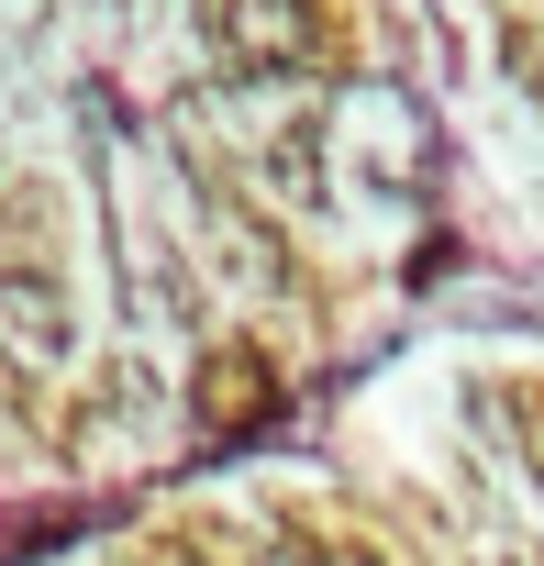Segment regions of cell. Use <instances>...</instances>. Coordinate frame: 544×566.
Segmentation results:
<instances>
[{
	"instance_id": "obj_1",
	"label": "cell",
	"mask_w": 544,
	"mask_h": 566,
	"mask_svg": "<svg viewBox=\"0 0 544 566\" xmlns=\"http://www.w3.org/2000/svg\"><path fill=\"white\" fill-rule=\"evenodd\" d=\"M67 290H56V266L45 244H0V345H12L23 367H56L67 356Z\"/></svg>"
},
{
	"instance_id": "obj_2",
	"label": "cell",
	"mask_w": 544,
	"mask_h": 566,
	"mask_svg": "<svg viewBox=\"0 0 544 566\" xmlns=\"http://www.w3.org/2000/svg\"><path fill=\"white\" fill-rule=\"evenodd\" d=\"M211 45L233 56V67H312L323 56V12L312 0H211Z\"/></svg>"
},
{
	"instance_id": "obj_3",
	"label": "cell",
	"mask_w": 544,
	"mask_h": 566,
	"mask_svg": "<svg viewBox=\"0 0 544 566\" xmlns=\"http://www.w3.org/2000/svg\"><path fill=\"white\" fill-rule=\"evenodd\" d=\"M255 400H266V367H255L244 345H222V356H211V378H200V411H211V422H244Z\"/></svg>"
},
{
	"instance_id": "obj_4",
	"label": "cell",
	"mask_w": 544,
	"mask_h": 566,
	"mask_svg": "<svg viewBox=\"0 0 544 566\" xmlns=\"http://www.w3.org/2000/svg\"><path fill=\"white\" fill-rule=\"evenodd\" d=\"M522 444H533V467H544V411H533V422H522Z\"/></svg>"
},
{
	"instance_id": "obj_5",
	"label": "cell",
	"mask_w": 544,
	"mask_h": 566,
	"mask_svg": "<svg viewBox=\"0 0 544 566\" xmlns=\"http://www.w3.org/2000/svg\"><path fill=\"white\" fill-rule=\"evenodd\" d=\"M323 566H378V555H356V544H345V555H323Z\"/></svg>"
}]
</instances>
